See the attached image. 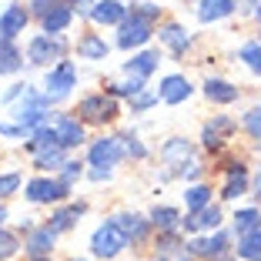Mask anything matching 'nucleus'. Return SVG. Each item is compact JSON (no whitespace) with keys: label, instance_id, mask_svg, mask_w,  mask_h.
Masks as SVG:
<instances>
[{"label":"nucleus","instance_id":"obj_1","mask_svg":"<svg viewBox=\"0 0 261 261\" xmlns=\"http://www.w3.org/2000/svg\"><path fill=\"white\" fill-rule=\"evenodd\" d=\"M124 245H127V238H124V231L117 228L114 221H108L104 228H97V231H94V238H91L94 254H100V258H114Z\"/></svg>","mask_w":261,"mask_h":261},{"label":"nucleus","instance_id":"obj_2","mask_svg":"<svg viewBox=\"0 0 261 261\" xmlns=\"http://www.w3.org/2000/svg\"><path fill=\"white\" fill-rule=\"evenodd\" d=\"M77 114L84 117V121H111V117H117V104L111 97H104V94H91V97L81 100V108H77Z\"/></svg>","mask_w":261,"mask_h":261},{"label":"nucleus","instance_id":"obj_3","mask_svg":"<svg viewBox=\"0 0 261 261\" xmlns=\"http://www.w3.org/2000/svg\"><path fill=\"white\" fill-rule=\"evenodd\" d=\"M147 37H151V20L141 17L138 10H130V20H121V37H117V44L121 47H141Z\"/></svg>","mask_w":261,"mask_h":261},{"label":"nucleus","instance_id":"obj_4","mask_svg":"<svg viewBox=\"0 0 261 261\" xmlns=\"http://www.w3.org/2000/svg\"><path fill=\"white\" fill-rule=\"evenodd\" d=\"M27 198L37 201V204H44V201H61V198H67V185H64V181H47V177H37V181L27 185Z\"/></svg>","mask_w":261,"mask_h":261},{"label":"nucleus","instance_id":"obj_5","mask_svg":"<svg viewBox=\"0 0 261 261\" xmlns=\"http://www.w3.org/2000/svg\"><path fill=\"white\" fill-rule=\"evenodd\" d=\"M27 54H31L34 64H47L50 57H61V54H64V40H61V37H50V34H44V37H34Z\"/></svg>","mask_w":261,"mask_h":261},{"label":"nucleus","instance_id":"obj_6","mask_svg":"<svg viewBox=\"0 0 261 261\" xmlns=\"http://www.w3.org/2000/svg\"><path fill=\"white\" fill-rule=\"evenodd\" d=\"M117 161H121V144H117V138H104L91 147V164L94 168H114Z\"/></svg>","mask_w":261,"mask_h":261},{"label":"nucleus","instance_id":"obj_7","mask_svg":"<svg viewBox=\"0 0 261 261\" xmlns=\"http://www.w3.org/2000/svg\"><path fill=\"white\" fill-rule=\"evenodd\" d=\"M23 27H27V10H23L20 4H14V7L4 10V17H0V37H4V40L17 37Z\"/></svg>","mask_w":261,"mask_h":261},{"label":"nucleus","instance_id":"obj_8","mask_svg":"<svg viewBox=\"0 0 261 261\" xmlns=\"http://www.w3.org/2000/svg\"><path fill=\"white\" fill-rule=\"evenodd\" d=\"M77 81V70L70 61H61L54 70H50V77H47V91H54V94H64L67 87H74Z\"/></svg>","mask_w":261,"mask_h":261},{"label":"nucleus","instance_id":"obj_9","mask_svg":"<svg viewBox=\"0 0 261 261\" xmlns=\"http://www.w3.org/2000/svg\"><path fill=\"white\" fill-rule=\"evenodd\" d=\"M54 134H57V144L61 147H77L84 141V127H81L74 117H61V121L54 124Z\"/></svg>","mask_w":261,"mask_h":261},{"label":"nucleus","instance_id":"obj_10","mask_svg":"<svg viewBox=\"0 0 261 261\" xmlns=\"http://www.w3.org/2000/svg\"><path fill=\"white\" fill-rule=\"evenodd\" d=\"M218 224H221V211L211 207V204H204L201 211H191V215H188L185 228L188 231H198V228H218Z\"/></svg>","mask_w":261,"mask_h":261},{"label":"nucleus","instance_id":"obj_11","mask_svg":"<svg viewBox=\"0 0 261 261\" xmlns=\"http://www.w3.org/2000/svg\"><path fill=\"white\" fill-rule=\"evenodd\" d=\"M91 17L97 23H121L124 20V7H121V0H100V4H94Z\"/></svg>","mask_w":261,"mask_h":261},{"label":"nucleus","instance_id":"obj_12","mask_svg":"<svg viewBox=\"0 0 261 261\" xmlns=\"http://www.w3.org/2000/svg\"><path fill=\"white\" fill-rule=\"evenodd\" d=\"M188 94H191V84L185 77H168L161 84V100H168V104H181Z\"/></svg>","mask_w":261,"mask_h":261},{"label":"nucleus","instance_id":"obj_13","mask_svg":"<svg viewBox=\"0 0 261 261\" xmlns=\"http://www.w3.org/2000/svg\"><path fill=\"white\" fill-rule=\"evenodd\" d=\"M204 94H207V100H215V104H231V100H238V87L228 84V81H207Z\"/></svg>","mask_w":261,"mask_h":261},{"label":"nucleus","instance_id":"obj_14","mask_svg":"<svg viewBox=\"0 0 261 261\" xmlns=\"http://www.w3.org/2000/svg\"><path fill=\"white\" fill-rule=\"evenodd\" d=\"M231 10H234V0H201L198 17L207 23V20H221V17H228Z\"/></svg>","mask_w":261,"mask_h":261},{"label":"nucleus","instance_id":"obj_15","mask_svg":"<svg viewBox=\"0 0 261 261\" xmlns=\"http://www.w3.org/2000/svg\"><path fill=\"white\" fill-rule=\"evenodd\" d=\"M54 234H57L54 228H37L31 234V241H27V251H31L34 258H44V254L50 251V245H54Z\"/></svg>","mask_w":261,"mask_h":261},{"label":"nucleus","instance_id":"obj_16","mask_svg":"<svg viewBox=\"0 0 261 261\" xmlns=\"http://www.w3.org/2000/svg\"><path fill=\"white\" fill-rule=\"evenodd\" d=\"M231 130H234V121L231 117H218L215 124L204 127V147H218L224 141V134H231Z\"/></svg>","mask_w":261,"mask_h":261},{"label":"nucleus","instance_id":"obj_17","mask_svg":"<svg viewBox=\"0 0 261 261\" xmlns=\"http://www.w3.org/2000/svg\"><path fill=\"white\" fill-rule=\"evenodd\" d=\"M238 254L248 258V261H261V228L245 231V238H241V245H238Z\"/></svg>","mask_w":261,"mask_h":261},{"label":"nucleus","instance_id":"obj_18","mask_svg":"<svg viewBox=\"0 0 261 261\" xmlns=\"http://www.w3.org/2000/svg\"><path fill=\"white\" fill-rule=\"evenodd\" d=\"M70 23V7H50L44 14V31L47 34H61Z\"/></svg>","mask_w":261,"mask_h":261},{"label":"nucleus","instance_id":"obj_19","mask_svg":"<svg viewBox=\"0 0 261 261\" xmlns=\"http://www.w3.org/2000/svg\"><path fill=\"white\" fill-rule=\"evenodd\" d=\"M114 224L124 231V238H141L147 231V221L138 218V215H121V218H114Z\"/></svg>","mask_w":261,"mask_h":261},{"label":"nucleus","instance_id":"obj_20","mask_svg":"<svg viewBox=\"0 0 261 261\" xmlns=\"http://www.w3.org/2000/svg\"><path fill=\"white\" fill-rule=\"evenodd\" d=\"M154 67H158V54H154V50H144V54H138L134 61H127V70L138 74V77H147Z\"/></svg>","mask_w":261,"mask_h":261},{"label":"nucleus","instance_id":"obj_21","mask_svg":"<svg viewBox=\"0 0 261 261\" xmlns=\"http://www.w3.org/2000/svg\"><path fill=\"white\" fill-rule=\"evenodd\" d=\"M161 40L168 47H174V50H185V47H188V31H185V27H177V23H168V27L161 31Z\"/></svg>","mask_w":261,"mask_h":261},{"label":"nucleus","instance_id":"obj_22","mask_svg":"<svg viewBox=\"0 0 261 261\" xmlns=\"http://www.w3.org/2000/svg\"><path fill=\"white\" fill-rule=\"evenodd\" d=\"M77 50L84 57H94V61H100V57H108V44L100 37H84L81 44H77Z\"/></svg>","mask_w":261,"mask_h":261},{"label":"nucleus","instance_id":"obj_23","mask_svg":"<svg viewBox=\"0 0 261 261\" xmlns=\"http://www.w3.org/2000/svg\"><path fill=\"white\" fill-rule=\"evenodd\" d=\"M224 245H228V238H224V234H215V238H207V241H194L191 251L201 254V258H207V254H218Z\"/></svg>","mask_w":261,"mask_h":261},{"label":"nucleus","instance_id":"obj_24","mask_svg":"<svg viewBox=\"0 0 261 261\" xmlns=\"http://www.w3.org/2000/svg\"><path fill=\"white\" fill-rule=\"evenodd\" d=\"M81 211H84L81 204H70V207H64V211H57V215L50 218V221H54L50 228H54V231H64V228H70V221H74V218L81 215Z\"/></svg>","mask_w":261,"mask_h":261},{"label":"nucleus","instance_id":"obj_25","mask_svg":"<svg viewBox=\"0 0 261 261\" xmlns=\"http://www.w3.org/2000/svg\"><path fill=\"white\" fill-rule=\"evenodd\" d=\"M64 161V147L61 144H50L37 154V168H50V164H61Z\"/></svg>","mask_w":261,"mask_h":261},{"label":"nucleus","instance_id":"obj_26","mask_svg":"<svg viewBox=\"0 0 261 261\" xmlns=\"http://www.w3.org/2000/svg\"><path fill=\"white\" fill-rule=\"evenodd\" d=\"M151 221L158 224V228L168 231V228H174V224H177V211H174V207H154Z\"/></svg>","mask_w":261,"mask_h":261},{"label":"nucleus","instance_id":"obj_27","mask_svg":"<svg viewBox=\"0 0 261 261\" xmlns=\"http://www.w3.org/2000/svg\"><path fill=\"white\" fill-rule=\"evenodd\" d=\"M241 61H248V67L254 74H261V44H245L241 47Z\"/></svg>","mask_w":261,"mask_h":261},{"label":"nucleus","instance_id":"obj_28","mask_svg":"<svg viewBox=\"0 0 261 261\" xmlns=\"http://www.w3.org/2000/svg\"><path fill=\"white\" fill-rule=\"evenodd\" d=\"M204 204H211V191H207V188H191V191H188V207H191V211H201V207Z\"/></svg>","mask_w":261,"mask_h":261},{"label":"nucleus","instance_id":"obj_29","mask_svg":"<svg viewBox=\"0 0 261 261\" xmlns=\"http://www.w3.org/2000/svg\"><path fill=\"white\" fill-rule=\"evenodd\" d=\"M17 67H20V54H17L10 44H4V47H0V70H7V74H10V70H17Z\"/></svg>","mask_w":261,"mask_h":261},{"label":"nucleus","instance_id":"obj_30","mask_svg":"<svg viewBox=\"0 0 261 261\" xmlns=\"http://www.w3.org/2000/svg\"><path fill=\"white\" fill-rule=\"evenodd\" d=\"M188 154H191V147H188L185 141H168V144H164V158H168V161H185Z\"/></svg>","mask_w":261,"mask_h":261},{"label":"nucleus","instance_id":"obj_31","mask_svg":"<svg viewBox=\"0 0 261 261\" xmlns=\"http://www.w3.org/2000/svg\"><path fill=\"white\" fill-rule=\"evenodd\" d=\"M258 211H251V207H248V211H238V215H234V224H238V231L241 234H245V231H251V228H258Z\"/></svg>","mask_w":261,"mask_h":261},{"label":"nucleus","instance_id":"obj_32","mask_svg":"<svg viewBox=\"0 0 261 261\" xmlns=\"http://www.w3.org/2000/svg\"><path fill=\"white\" fill-rule=\"evenodd\" d=\"M245 185H248V181H245V174H231V181H228V185H224V198H238V194H245Z\"/></svg>","mask_w":261,"mask_h":261},{"label":"nucleus","instance_id":"obj_33","mask_svg":"<svg viewBox=\"0 0 261 261\" xmlns=\"http://www.w3.org/2000/svg\"><path fill=\"white\" fill-rule=\"evenodd\" d=\"M14 251H17V238L10 234V231H4V228H0V261H4V258H10Z\"/></svg>","mask_w":261,"mask_h":261},{"label":"nucleus","instance_id":"obj_34","mask_svg":"<svg viewBox=\"0 0 261 261\" xmlns=\"http://www.w3.org/2000/svg\"><path fill=\"white\" fill-rule=\"evenodd\" d=\"M245 127H248V134H251V138L261 141V108H254L251 114H245Z\"/></svg>","mask_w":261,"mask_h":261},{"label":"nucleus","instance_id":"obj_35","mask_svg":"<svg viewBox=\"0 0 261 261\" xmlns=\"http://www.w3.org/2000/svg\"><path fill=\"white\" fill-rule=\"evenodd\" d=\"M20 188V174H0V198L4 194H14Z\"/></svg>","mask_w":261,"mask_h":261},{"label":"nucleus","instance_id":"obj_36","mask_svg":"<svg viewBox=\"0 0 261 261\" xmlns=\"http://www.w3.org/2000/svg\"><path fill=\"white\" fill-rule=\"evenodd\" d=\"M74 177H81V164H64V174H61V181L64 185H70V181H74Z\"/></svg>","mask_w":261,"mask_h":261},{"label":"nucleus","instance_id":"obj_37","mask_svg":"<svg viewBox=\"0 0 261 261\" xmlns=\"http://www.w3.org/2000/svg\"><path fill=\"white\" fill-rule=\"evenodd\" d=\"M31 7H34V10H37V14H40V17H44V14H47V10H50V7H57V4H54V0H31Z\"/></svg>","mask_w":261,"mask_h":261},{"label":"nucleus","instance_id":"obj_38","mask_svg":"<svg viewBox=\"0 0 261 261\" xmlns=\"http://www.w3.org/2000/svg\"><path fill=\"white\" fill-rule=\"evenodd\" d=\"M124 141H127V154H134V158H144V147H141L134 138H124Z\"/></svg>","mask_w":261,"mask_h":261},{"label":"nucleus","instance_id":"obj_39","mask_svg":"<svg viewBox=\"0 0 261 261\" xmlns=\"http://www.w3.org/2000/svg\"><path fill=\"white\" fill-rule=\"evenodd\" d=\"M134 104H138V108H147V104H154V97H151V94H141Z\"/></svg>","mask_w":261,"mask_h":261},{"label":"nucleus","instance_id":"obj_40","mask_svg":"<svg viewBox=\"0 0 261 261\" xmlns=\"http://www.w3.org/2000/svg\"><path fill=\"white\" fill-rule=\"evenodd\" d=\"M0 221H4V207H0Z\"/></svg>","mask_w":261,"mask_h":261},{"label":"nucleus","instance_id":"obj_41","mask_svg":"<svg viewBox=\"0 0 261 261\" xmlns=\"http://www.w3.org/2000/svg\"><path fill=\"white\" fill-rule=\"evenodd\" d=\"M34 261H47V258H34Z\"/></svg>","mask_w":261,"mask_h":261},{"label":"nucleus","instance_id":"obj_42","mask_svg":"<svg viewBox=\"0 0 261 261\" xmlns=\"http://www.w3.org/2000/svg\"><path fill=\"white\" fill-rule=\"evenodd\" d=\"M258 17H261V10H258Z\"/></svg>","mask_w":261,"mask_h":261}]
</instances>
